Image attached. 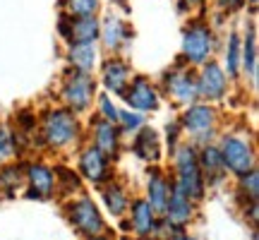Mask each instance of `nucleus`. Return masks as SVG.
<instances>
[{
  "mask_svg": "<svg viewBox=\"0 0 259 240\" xmlns=\"http://www.w3.org/2000/svg\"><path fill=\"white\" fill-rule=\"evenodd\" d=\"M206 0H178V5H180V10H197L202 8Z\"/></svg>",
  "mask_w": 259,
  "mask_h": 240,
  "instance_id": "72a5a7b5",
  "label": "nucleus"
},
{
  "mask_svg": "<svg viewBox=\"0 0 259 240\" xmlns=\"http://www.w3.org/2000/svg\"><path fill=\"white\" fill-rule=\"evenodd\" d=\"M176 187L190 199H199L204 194V173L197 161L192 144H178L176 149Z\"/></svg>",
  "mask_w": 259,
  "mask_h": 240,
  "instance_id": "20e7f679",
  "label": "nucleus"
},
{
  "mask_svg": "<svg viewBox=\"0 0 259 240\" xmlns=\"http://www.w3.org/2000/svg\"><path fill=\"white\" fill-rule=\"evenodd\" d=\"M27 180L29 185L34 187V194L36 197H51L53 194V187H56V176L53 171L44 164H31L27 168Z\"/></svg>",
  "mask_w": 259,
  "mask_h": 240,
  "instance_id": "6ab92c4d",
  "label": "nucleus"
},
{
  "mask_svg": "<svg viewBox=\"0 0 259 240\" xmlns=\"http://www.w3.org/2000/svg\"><path fill=\"white\" fill-rule=\"evenodd\" d=\"M242 72L252 79V84L257 82V31L250 27L242 36Z\"/></svg>",
  "mask_w": 259,
  "mask_h": 240,
  "instance_id": "4be33fe9",
  "label": "nucleus"
},
{
  "mask_svg": "<svg viewBox=\"0 0 259 240\" xmlns=\"http://www.w3.org/2000/svg\"><path fill=\"white\" fill-rule=\"evenodd\" d=\"M115 5H120V8H127V0H113Z\"/></svg>",
  "mask_w": 259,
  "mask_h": 240,
  "instance_id": "f704fd0d",
  "label": "nucleus"
},
{
  "mask_svg": "<svg viewBox=\"0 0 259 240\" xmlns=\"http://www.w3.org/2000/svg\"><path fill=\"white\" fill-rule=\"evenodd\" d=\"M101 22V27H99V41H101V46L106 51H111V53H120L122 48L127 46L130 41L135 38V29L130 27L127 22L120 17V15H106Z\"/></svg>",
  "mask_w": 259,
  "mask_h": 240,
  "instance_id": "9b49d317",
  "label": "nucleus"
},
{
  "mask_svg": "<svg viewBox=\"0 0 259 240\" xmlns=\"http://www.w3.org/2000/svg\"><path fill=\"white\" fill-rule=\"evenodd\" d=\"M166 212H168V219L173 223H187L190 216H192V199L173 185V190H170L166 202Z\"/></svg>",
  "mask_w": 259,
  "mask_h": 240,
  "instance_id": "412c9836",
  "label": "nucleus"
},
{
  "mask_svg": "<svg viewBox=\"0 0 259 240\" xmlns=\"http://www.w3.org/2000/svg\"><path fill=\"white\" fill-rule=\"evenodd\" d=\"M197 161H199V168H202V173L209 176V180H221L223 173H226V166H223V158H221V151L219 147H213V144H204L202 151L197 154Z\"/></svg>",
  "mask_w": 259,
  "mask_h": 240,
  "instance_id": "aec40b11",
  "label": "nucleus"
},
{
  "mask_svg": "<svg viewBox=\"0 0 259 240\" xmlns=\"http://www.w3.org/2000/svg\"><path fill=\"white\" fill-rule=\"evenodd\" d=\"M130 79H132V67H130V63L125 58L111 56L101 65V84L108 94L120 96V94L125 92V87H127Z\"/></svg>",
  "mask_w": 259,
  "mask_h": 240,
  "instance_id": "ddd939ff",
  "label": "nucleus"
},
{
  "mask_svg": "<svg viewBox=\"0 0 259 240\" xmlns=\"http://www.w3.org/2000/svg\"><path fill=\"white\" fill-rule=\"evenodd\" d=\"M79 171H82L84 178H89L94 183H101V180H106L108 173H111L108 156H106L103 151H99L94 144H89V147L79 154Z\"/></svg>",
  "mask_w": 259,
  "mask_h": 240,
  "instance_id": "2eb2a0df",
  "label": "nucleus"
},
{
  "mask_svg": "<svg viewBox=\"0 0 259 240\" xmlns=\"http://www.w3.org/2000/svg\"><path fill=\"white\" fill-rule=\"evenodd\" d=\"M257 187H259V173H257V168H252L250 173L242 176V190L250 194L252 202H257V192H259Z\"/></svg>",
  "mask_w": 259,
  "mask_h": 240,
  "instance_id": "7c9ffc66",
  "label": "nucleus"
},
{
  "mask_svg": "<svg viewBox=\"0 0 259 240\" xmlns=\"http://www.w3.org/2000/svg\"><path fill=\"white\" fill-rule=\"evenodd\" d=\"M132 228L139 233V235H149V233L156 228V221H154V209L149 207V202H135L132 204Z\"/></svg>",
  "mask_w": 259,
  "mask_h": 240,
  "instance_id": "b1692460",
  "label": "nucleus"
},
{
  "mask_svg": "<svg viewBox=\"0 0 259 240\" xmlns=\"http://www.w3.org/2000/svg\"><path fill=\"white\" fill-rule=\"evenodd\" d=\"M216 3V8L223 10V12H238L247 5V0H213Z\"/></svg>",
  "mask_w": 259,
  "mask_h": 240,
  "instance_id": "2f4dec72",
  "label": "nucleus"
},
{
  "mask_svg": "<svg viewBox=\"0 0 259 240\" xmlns=\"http://www.w3.org/2000/svg\"><path fill=\"white\" fill-rule=\"evenodd\" d=\"M99 27H101V22H99L96 15H92V17H70V15L63 12L58 17V34L67 44H96L99 41Z\"/></svg>",
  "mask_w": 259,
  "mask_h": 240,
  "instance_id": "9d476101",
  "label": "nucleus"
},
{
  "mask_svg": "<svg viewBox=\"0 0 259 240\" xmlns=\"http://www.w3.org/2000/svg\"><path fill=\"white\" fill-rule=\"evenodd\" d=\"M161 92L178 106H190V103L199 101L197 96V79H194V70L187 63L178 60L176 67L166 70L163 79H161Z\"/></svg>",
  "mask_w": 259,
  "mask_h": 240,
  "instance_id": "423d86ee",
  "label": "nucleus"
},
{
  "mask_svg": "<svg viewBox=\"0 0 259 240\" xmlns=\"http://www.w3.org/2000/svg\"><path fill=\"white\" fill-rule=\"evenodd\" d=\"M247 3H250V5H252V8H254V5H257V0H247Z\"/></svg>",
  "mask_w": 259,
  "mask_h": 240,
  "instance_id": "e433bc0d",
  "label": "nucleus"
},
{
  "mask_svg": "<svg viewBox=\"0 0 259 240\" xmlns=\"http://www.w3.org/2000/svg\"><path fill=\"white\" fill-rule=\"evenodd\" d=\"M15 151H17V135H15V130L0 128V161L10 158Z\"/></svg>",
  "mask_w": 259,
  "mask_h": 240,
  "instance_id": "c85d7f7f",
  "label": "nucleus"
},
{
  "mask_svg": "<svg viewBox=\"0 0 259 240\" xmlns=\"http://www.w3.org/2000/svg\"><path fill=\"white\" fill-rule=\"evenodd\" d=\"M180 125L178 123H168L166 125V137H168V144H170V149H176L180 142H178V137H180Z\"/></svg>",
  "mask_w": 259,
  "mask_h": 240,
  "instance_id": "473e14b6",
  "label": "nucleus"
},
{
  "mask_svg": "<svg viewBox=\"0 0 259 240\" xmlns=\"http://www.w3.org/2000/svg\"><path fill=\"white\" fill-rule=\"evenodd\" d=\"M67 63H70V70L94 74L99 65V46L96 44H67Z\"/></svg>",
  "mask_w": 259,
  "mask_h": 240,
  "instance_id": "dca6fc26",
  "label": "nucleus"
},
{
  "mask_svg": "<svg viewBox=\"0 0 259 240\" xmlns=\"http://www.w3.org/2000/svg\"><path fill=\"white\" fill-rule=\"evenodd\" d=\"M170 240H194V238H190V235H176V238H170Z\"/></svg>",
  "mask_w": 259,
  "mask_h": 240,
  "instance_id": "c9c22d12",
  "label": "nucleus"
},
{
  "mask_svg": "<svg viewBox=\"0 0 259 240\" xmlns=\"http://www.w3.org/2000/svg\"><path fill=\"white\" fill-rule=\"evenodd\" d=\"M168 194H170V185L161 173H151L149 178V207L154 212H166V202H168Z\"/></svg>",
  "mask_w": 259,
  "mask_h": 240,
  "instance_id": "5701e85b",
  "label": "nucleus"
},
{
  "mask_svg": "<svg viewBox=\"0 0 259 240\" xmlns=\"http://www.w3.org/2000/svg\"><path fill=\"white\" fill-rule=\"evenodd\" d=\"M194 79H197V96L199 101L206 103H216L221 101L223 96L228 94V74L223 72L221 63L216 60H206L204 65H199V72H194Z\"/></svg>",
  "mask_w": 259,
  "mask_h": 240,
  "instance_id": "6e6552de",
  "label": "nucleus"
},
{
  "mask_svg": "<svg viewBox=\"0 0 259 240\" xmlns=\"http://www.w3.org/2000/svg\"><path fill=\"white\" fill-rule=\"evenodd\" d=\"M79 130H82V125H79L77 113H72L65 106H51L41 113V120H38L41 139L51 149H65L74 144L79 137Z\"/></svg>",
  "mask_w": 259,
  "mask_h": 240,
  "instance_id": "f257e3e1",
  "label": "nucleus"
},
{
  "mask_svg": "<svg viewBox=\"0 0 259 240\" xmlns=\"http://www.w3.org/2000/svg\"><path fill=\"white\" fill-rule=\"evenodd\" d=\"M221 158L226 171H231L235 176H245L254 168V149L245 137L240 135H226L221 139Z\"/></svg>",
  "mask_w": 259,
  "mask_h": 240,
  "instance_id": "1a4fd4ad",
  "label": "nucleus"
},
{
  "mask_svg": "<svg viewBox=\"0 0 259 240\" xmlns=\"http://www.w3.org/2000/svg\"><path fill=\"white\" fill-rule=\"evenodd\" d=\"M92 144L108 158L115 156L120 149V128L111 120H103L96 115L92 120Z\"/></svg>",
  "mask_w": 259,
  "mask_h": 240,
  "instance_id": "4468645a",
  "label": "nucleus"
},
{
  "mask_svg": "<svg viewBox=\"0 0 259 240\" xmlns=\"http://www.w3.org/2000/svg\"><path fill=\"white\" fill-rule=\"evenodd\" d=\"M120 96L127 108L144 113V115L158 111V106H161V92H158V87L149 77H144V74H132V79L127 82V87H125V92Z\"/></svg>",
  "mask_w": 259,
  "mask_h": 240,
  "instance_id": "0eeeda50",
  "label": "nucleus"
},
{
  "mask_svg": "<svg viewBox=\"0 0 259 240\" xmlns=\"http://www.w3.org/2000/svg\"><path fill=\"white\" fill-rule=\"evenodd\" d=\"M94 99H96V82L94 74H84L77 70H67L60 84V101L65 108L72 113H87L92 111Z\"/></svg>",
  "mask_w": 259,
  "mask_h": 240,
  "instance_id": "7ed1b4c3",
  "label": "nucleus"
},
{
  "mask_svg": "<svg viewBox=\"0 0 259 240\" xmlns=\"http://www.w3.org/2000/svg\"><path fill=\"white\" fill-rule=\"evenodd\" d=\"M94 240H108V238H94Z\"/></svg>",
  "mask_w": 259,
  "mask_h": 240,
  "instance_id": "4c0bfd02",
  "label": "nucleus"
},
{
  "mask_svg": "<svg viewBox=\"0 0 259 240\" xmlns=\"http://www.w3.org/2000/svg\"><path fill=\"white\" fill-rule=\"evenodd\" d=\"M56 183L63 187L65 192H72V190L79 187V178L74 176V171H70V168L58 166L56 168Z\"/></svg>",
  "mask_w": 259,
  "mask_h": 240,
  "instance_id": "c756f323",
  "label": "nucleus"
},
{
  "mask_svg": "<svg viewBox=\"0 0 259 240\" xmlns=\"http://www.w3.org/2000/svg\"><path fill=\"white\" fill-rule=\"evenodd\" d=\"M144 125V113L132 111V108H120L118 111V128L120 132H137Z\"/></svg>",
  "mask_w": 259,
  "mask_h": 240,
  "instance_id": "bb28decb",
  "label": "nucleus"
},
{
  "mask_svg": "<svg viewBox=\"0 0 259 240\" xmlns=\"http://www.w3.org/2000/svg\"><path fill=\"white\" fill-rule=\"evenodd\" d=\"M132 149H135V154H137L139 158H144V161H151V164L158 161V156H161V139H158L156 130L142 125V128L135 132Z\"/></svg>",
  "mask_w": 259,
  "mask_h": 240,
  "instance_id": "f3484780",
  "label": "nucleus"
},
{
  "mask_svg": "<svg viewBox=\"0 0 259 240\" xmlns=\"http://www.w3.org/2000/svg\"><path fill=\"white\" fill-rule=\"evenodd\" d=\"M101 0H63V12L70 17H92L99 15Z\"/></svg>",
  "mask_w": 259,
  "mask_h": 240,
  "instance_id": "393cba45",
  "label": "nucleus"
},
{
  "mask_svg": "<svg viewBox=\"0 0 259 240\" xmlns=\"http://www.w3.org/2000/svg\"><path fill=\"white\" fill-rule=\"evenodd\" d=\"M70 221L72 226L77 228L79 233L84 235H99L103 231V219L99 209H96V204L92 199H79V202H72L70 204Z\"/></svg>",
  "mask_w": 259,
  "mask_h": 240,
  "instance_id": "f8f14e48",
  "label": "nucleus"
},
{
  "mask_svg": "<svg viewBox=\"0 0 259 240\" xmlns=\"http://www.w3.org/2000/svg\"><path fill=\"white\" fill-rule=\"evenodd\" d=\"M180 130L190 135L194 142H202V144H209V139L216 135V125H219V118H216V111H213L211 103L206 101H194L190 106H185V111L178 120Z\"/></svg>",
  "mask_w": 259,
  "mask_h": 240,
  "instance_id": "39448f33",
  "label": "nucleus"
},
{
  "mask_svg": "<svg viewBox=\"0 0 259 240\" xmlns=\"http://www.w3.org/2000/svg\"><path fill=\"white\" fill-rule=\"evenodd\" d=\"M103 199H106V207L111 209V214L120 216L125 209H127V194L122 192L118 185H111L106 192H103Z\"/></svg>",
  "mask_w": 259,
  "mask_h": 240,
  "instance_id": "a878e982",
  "label": "nucleus"
},
{
  "mask_svg": "<svg viewBox=\"0 0 259 240\" xmlns=\"http://www.w3.org/2000/svg\"><path fill=\"white\" fill-rule=\"evenodd\" d=\"M223 72L228 74V79H238L242 74V36L238 31H233L226 41L223 51Z\"/></svg>",
  "mask_w": 259,
  "mask_h": 240,
  "instance_id": "a211bd4d",
  "label": "nucleus"
},
{
  "mask_svg": "<svg viewBox=\"0 0 259 240\" xmlns=\"http://www.w3.org/2000/svg\"><path fill=\"white\" fill-rule=\"evenodd\" d=\"M216 51V34L204 19H192L183 29V44H180V60L190 67H199L213 58Z\"/></svg>",
  "mask_w": 259,
  "mask_h": 240,
  "instance_id": "f03ea898",
  "label": "nucleus"
},
{
  "mask_svg": "<svg viewBox=\"0 0 259 240\" xmlns=\"http://www.w3.org/2000/svg\"><path fill=\"white\" fill-rule=\"evenodd\" d=\"M118 111H120V108L113 103V99H111V94L108 92H103V94L96 96V115H99V118L111 120V123L118 125Z\"/></svg>",
  "mask_w": 259,
  "mask_h": 240,
  "instance_id": "cd10ccee",
  "label": "nucleus"
}]
</instances>
